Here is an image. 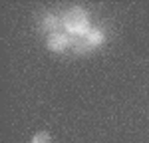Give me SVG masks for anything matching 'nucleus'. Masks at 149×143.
<instances>
[{
  "mask_svg": "<svg viewBox=\"0 0 149 143\" xmlns=\"http://www.w3.org/2000/svg\"><path fill=\"white\" fill-rule=\"evenodd\" d=\"M62 22H64L66 32H68L72 38H81V36H86L90 30H92L88 12L81 10V8H72V10H68L66 14H64Z\"/></svg>",
  "mask_w": 149,
  "mask_h": 143,
  "instance_id": "obj_1",
  "label": "nucleus"
},
{
  "mask_svg": "<svg viewBox=\"0 0 149 143\" xmlns=\"http://www.w3.org/2000/svg\"><path fill=\"white\" fill-rule=\"evenodd\" d=\"M105 42V36L100 28H92L90 32L81 38H74V44H72V50L76 54H90L92 50L100 48Z\"/></svg>",
  "mask_w": 149,
  "mask_h": 143,
  "instance_id": "obj_2",
  "label": "nucleus"
},
{
  "mask_svg": "<svg viewBox=\"0 0 149 143\" xmlns=\"http://www.w3.org/2000/svg\"><path fill=\"white\" fill-rule=\"evenodd\" d=\"M74 44V38L68 34V32H56V34H48V40H46V48L54 54H62L70 50Z\"/></svg>",
  "mask_w": 149,
  "mask_h": 143,
  "instance_id": "obj_3",
  "label": "nucleus"
},
{
  "mask_svg": "<svg viewBox=\"0 0 149 143\" xmlns=\"http://www.w3.org/2000/svg\"><path fill=\"white\" fill-rule=\"evenodd\" d=\"M60 26H64V22H62L58 16L50 14V16H46V18L42 20V26H40V28H42V32H48V30H50V34H56V32H60V30H58Z\"/></svg>",
  "mask_w": 149,
  "mask_h": 143,
  "instance_id": "obj_4",
  "label": "nucleus"
},
{
  "mask_svg": "<svg viewBox=\"0 0 149 143\" xmlns=\"http://www.w3.org/2000/svg\"><path fill=\"white\" fill-rule=\"evenodd\" d=\"M32 143H52V135L48 131H38L32 135Z\"/></svg>",
  "mask_w": 149,
  "mask_h": 143,
  "instance_id": "obj_5",
  "label": "nucleus"
}]
</instances>
